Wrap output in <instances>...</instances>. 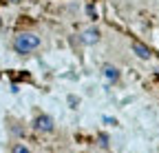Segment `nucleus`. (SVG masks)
Listing matches in <instances>:
<instances>
[{"mask_svg": "<svg viewBox=\"0 0 159 153\" xmlns=\"http://www.w3.org/2000/svg\"><path fill=\"white\" fill-rule=\"evenodd\" d=\"M40 45H42V40H40V36H35V33H18L16 38H13V49H16V53H31V51H35Z\"/></svg>", "mask_w": 159, "mask_h": 153, "instance_id": "obj_1", "label": "nucleus"}, {"mask_svg": "<svg viewBox=\"0 0 159 153\" xmlns=\"http://www.w3.org/2000/svg\"><path fill=\"white\" fill-rule=\"evenodd\" d=\"M80 40H82V45H86V47H93L95 42H99V29L97 27H89L82 36H80Z\"/></svg>", "mask_w": 159, "mask_h": 153, "instance_id": "obj_2", "label": "nucleus"}, {"mask_svg": "<svg viewBox=\"0 0 159 153\" xmlns=\"http://www.w3.org/2000/svg\"><path fill=\"white\" fill-rule=\"evenodd\" d=\"M35 129H38V131H44V133H51V131H53V118L40 116V118L35 120Z\"/></svg>", "mask_w": 159, "mask_h": 153, "instance_id": "obj_3", "label": "nucleus"}, {"mask_svg": "<svg viewBox=\"0 0 159 153\" xmlns=\"http://www.w3.org/2000/svg\"><path fill=\"white\" fill-rule=\"evenodd\" d=\"M102 75H104L106 82H117V80H119V71H117V67H113V65H106V67L102 69Z\"/></svg>", "mask_w": 159, "mask_h": 153, "instance_id": "obj_4", "label": "nucleus"}, {"mask_svg": "<svg viewBox=\"0 0 159 153\" xmlns=\"http://www.w3.org/2000/svg\"><path fill=\"white\" fill-rule=\"evenodd\" d=\"M133 51L137 53V58H142V60H148L150 58V49L146 47V45H142V42H133Z\"/></svg>", "mask_w": 159, "mask_h": 153, "instance_id": "obj_5", "label": "nucleus"}, {"mask_svg": "<svg viewBox=\"0 0 159 153\" xmlns=\"http://www.w3.org/2000/svg\"><path fill=\"white\" fill-rule=\"evenodd\" d=\"M11 153H31V151H29V149H27V146H25V144H16V146H13V151H11Z\"/></svg>", "mask_w": 159, "mask_h": 153, "instance_id": "obj_6", "label": "nucleus"}, {"mask_svg": "<svg viewBox=\"0 0 159 153\" xmlns=\"http://www.w3.org/2000/svg\"><path fill=\"white\" fill-rule=\"evenodd\" d=\"M11 2H20V0H11Z\"/></svg>", "mask_w": 159, "mask_h": 153, "instance_id": "obj_7", "label": "nucleus"}]
</instances>
